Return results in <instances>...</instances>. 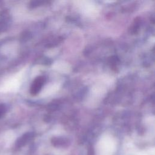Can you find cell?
Masks as SVG:
<instances>
[{"label": "cell", "instance_id": "1", "mask_svg": "<svg viewBox=\"0 0 155 155\" xmlns=\"http://www.w3.org/2000/svg\"><path fill=\"white\" fill-rule=\"evenodd\" d=\"M45 79L44 76L37 77L34 80L31 85V90H30L31 93L33 95L36 94L42 88L44 83L45 82Z\"/></svg>", "mask_w": 155, "mask_h": 155}]
</instances>
